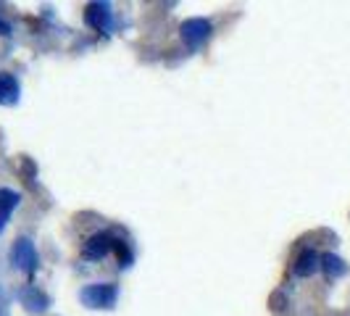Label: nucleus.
Here are the masks:
<instances>
[{
  "label": "nucleus",
  "instance_id": "f257e3e1",
  "mask_svg": "<svg viewBox=\"0 0 350 316\" xmlns=\"http://www.w3.org/2000/svg\"><path fill=\"white\" fill-rule=\"evenodd\" d=\"M82 303H88L90 308H111L119 298V287L116 285H90L82 290Z\"/></svg>",
  "mask_w": 350,
  "mask_h": 316
},
{
  "label": "nucleus",
  "instance_id": "f03ea898",
  "mask_svg": "<svg viewBox=\"0 0 350 316\" xmlns=\"http://www.w3.org/2000/svg\"><path fill=\"white\" fill-rule=\"evenodd\" d=\"M211 35V21L208 18H187L182 24V40L190 45V48H198L203 45Z\"/></svg>",
  "mask_w": 350,
  "mask_h": 316
},
{
  "label": "nucleus",
  "instance_id": "7ed1b4c3",
  "mask_svg": "<svg viewBox=\"0 0 350 316\" xmlns=\"http://www.w3.org/2000/svg\"><path fill=\"white\" fill-rule=\"evenodd\" d=\"M113 237L111 235H105V232H98V235H92L85 248H82V259H88V261H100L105 259L111 250H113Z\"/></svg>",
  "mask_w": 350,
  "mask_h": 316
},
{
  "label": "nucleus",
  "instance_id": "20e7f679",
  "mask_svg": "<svg viewBox=\"0 0 350 316\" xmlns=\"http://www.w3.org/2000/svg\"><path fill=\"white\" fill-rule=\"evenodd\" d=\"M11 259H14V263H16L21 272H35L37 269V250L27 237L16 240V246L11 250Z\"/></svg>",
  "mask_w": 350,
  "mask_h": 316
},
{
  "label": "nucleus",
  "instance_id": "39448f33",
  "mask_svg": "<svg viewBox=\"0 0 350 316\" xmlns=\"http://www.w3.org/2000/svg\"><path fill=\"white\" fill-rule=\"evenodd\" d=\"M85 21H88L92 29L105 32L111 27V8L105 3H90L88 11H85Z\"/></svg>",
  "mask_w": 350,
  "mask_h": 316
},
{
  "label": "nucleus",
  "instance_id": "423d86ee",
  "mask_svg": "<svg viewBox=\"0 0 350 316\" xmlns=\"http://www.w3.org/2000/svg\"><path fill=\"white\" fill-rule=\"evenodd\" d=\"M316 269H321V256L316 250H303L298 256V261L293 266L295 277H311Z\"/></svg>",
  "mask_w": 350,
  "mask_h": 316
},
{
  "label": "nucleus",
  "instance_id": "0eeeda50",
  "mask_svg": "<svg viewBox=\"0 0 350 316\" xmlns=\"http://www.w3.org/2000/svg\"><path fill=\"white\" fill-rule=\"evenodd\" d=\"M18 101V82L14 74L8 71H0V103L3 105H14Z\"/></svg>",
  "mask_w": 350,
  "mask_h": 316
},
{
  "label": "nucleus",
  "instance_id": "6e6552de",
  "mask_svg": "<svg viewBox=\"0 0 350 316\" xmlns=\"http://www.w3.org/2000/svg\"><path fill=\"white\" fill-rule=\"evenodd\" d=\"M18 206V195L14 190H0V229L5 227V222L11 219L14 209Z\"/></svg>",
  "mask_w": 350,
  "mask_h": 316
},
{
  "label": "nucleus",
  "instance_id": "1a4fd4ad",
  "mask_svg": "<svg viewBox=\"0 0 350 316\" xmlns=\"http://www.w3.org/2000/svg\"><path fill=\"white\" fill-rule=\"evenodd\" d=\"M321 269H324L327 277H342V274L348 272L345 261H342L340 256H334V253H324V256H321Z\"/></svg>",
  "mask_w": 350,
  "mask_h": 316
},
{
  "label": "nucleus",
  "instance_id": "9d476101",
  "mask_svg": "<svg viewBox=\"0 0 350 316\" xmlns=\"http://www.w3.org/2000/svg\"><path fill=\"white\" fill-rule=\"evenodd\" d=\"M21 300H24V306H27L29 311H45V308H48V298H45L40 290H35V287L24 290V293H21Z\"/></svg>",
  "mask_w": 350,
  "mask_h": 316
},
{
  "label": "nucleus",
  "instance_id": "9b49d317",
  "mask_svg": "<svg viewBox=\"0 0 350 316\" xmlns=\"http://www.w3.org/2000/svg\"><path fill=\"white\" fill-rule=\"evenodd\" d=\"M0 35H8V27H5L3 21H0Z\"/></svg>",
  "mask_w": 350,
  "mask_h": 316
}]
</instances>
